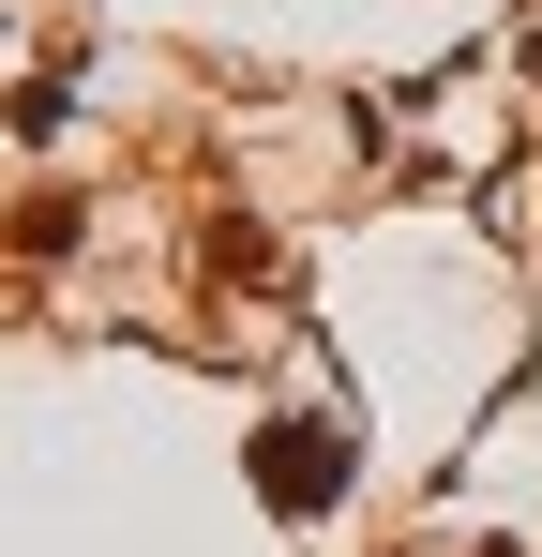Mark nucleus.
Listing matches in <instances>:
<instances>
[{"mask_svg":"<svg viewBox=\"0 0 542 557\" xmlns=\"http://www.w3.org/2000/svg\"><path fill=\"white\" fill-rule=\"evenodd\" d=\"M271 497L317 512V497H332V437H271Z\"/></svg>","mask_w":542,"mask_h":557,"instance_id":"nucleus-1","label":"nucleus"}]
</instances>
